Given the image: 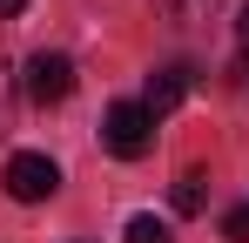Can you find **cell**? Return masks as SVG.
I'll use <instances>...</instances> for the list:
<instances>
[{
	"label": "cell",
	"mask_w": 249,
	"mask_h": 243,
	"mask_svg": "<svg viewBox=\"0 0 249 243\" xmlns=\"http://www.w3.org/2000/svg\"><path fill=\"white\" fill-rule=\"evenodd\" d=\"M222 237H229V243H249V202H236V209L222 216Z\"/></svg>",
	"instance_id": "obj_7"
},
{
	"label": "cell",
	"mask_w": 249,
	"mask_h": 243,
	"mask_svg": "<svg viewBox=\"0 0 249 243\" xmlns=\"http://www.w3.org/2000/svg\"><path fill=\"white\" fill-rule=\"evenodd\" d=\"M236 34H243V47H249V7H243V20H236Z\"/></svg>",
	"instance_id": "obj_10"
},
{
	"label": "cell",
	"mask_w": 249,
	"mask_h": 243,
	"mask_svg": "<svg viewBox=\"0 0 249 243\" xmlns=\"http://www.w3.org/2000/svg\"><path fill=\"white\" fill-rule=\"evenodd\" d=\"M20 88H27V101H68V95H74V61H68V54H34V61H27V75H20Z\"/></svg>",
	"instance_id": "obj_3"
},
{
	"label": "cell",
	"mask_w": 249,
	"mask_h": 243,
	"mask_svg": "<svg viewBox=\"0 0 249 243\" xmlns=\"http://www.w3.org/2000/svg\"><path fill=\"white\" fill-rule=\"evenodd\" d=\"M27 14V0H0V20H20Z\"/></svg>",
	"instance_id": "obj_9"
},
{
	"label": "cell",
	"mask_w": 249,
	"mask_h": 243,
	"mask_svg": "<svg viewBox=\"0 0 249 243\" xmlns=\"http://www.w3.org/2000/svg\"><path fill=\"white\" fill-rule=\"evenodd\" d=\"M7 196L14 202H47L54 189H61V169H54V156H41V149H20V156H7Z\"/></svg>",
	"instance_id": "obj_2"
},
{
	"label": "cell",
	"mask_w": 249,
	"mask_h": 243,
	"mask_svg": "<svg viewBox=\"0 0 249 243\" xmlns=\"http://www.w3.org/2000/svg\"><path fill=\"white\" fill-rule=\"evenodd\" d=\"M7 122H14V75H7V61H0V135H7Z\"/></svg>",
	"instance_id": "obj_8"
},
{
	"label": "cell",
	"mask_w": 249,
	"mask_h": 243,
	"mask_svg": "<svg viewBox=\"0 0 249 243\" xmlns=\"http://www.w3.org/2000/svg\"><path fill=\"white\" fill-rule=\"evenodd\" d=\"M168 202H175L182 216H202V202H209V176H202V169H182V176H175V189H168Z\"/></svg>",
	"instance_id": "obj_5"
},
{
	"label": "cell",
	"mask_w": 249,
	"mask_h": 243,
	"mask_svg": "<svg viewBox=\"0 0 249 243\" xmlns=\"http://www.w3.org/2000/svg\"><path fill=\"white\" fill-rule=\"evenodd\" d=\"M128 243H175L162 216H128Z\"/></svg>",
	"instance_id": "obj_6"
},
{
	"label": "cell",
	"mask_w": 249,
	"mask_h": 243,
	"mask_svg": "<svg viewBox=\"0 0 249 243\" xmlns=\"http://www.w3.org/2000/svg\"><path fill=\"white\" fill-rule=\"evenodd\" d=\"M101 142H108V156H122V162L148 156V142H155V115H148L142 101H115V108L101 115Z\"/></svg>",
	"instance_id": "obj_1"
},
{
	"label": "cell",
	"mask_w": 249,
	"mask_h": 243,
	"mask_svg": "<svg viewBox=\"0 0 249 243\" xmlns=\"http://www.w3.org/2000/svg\"><path fill=\"white\" fill-rule=\"evenodd\" d=\"M189 88H196V68H189V61H168V68H155V75H148L142 108H148V115H168L175 101H189Z\"/></svg>",
	"instance_id": "obj_4"
}]
</instances>
